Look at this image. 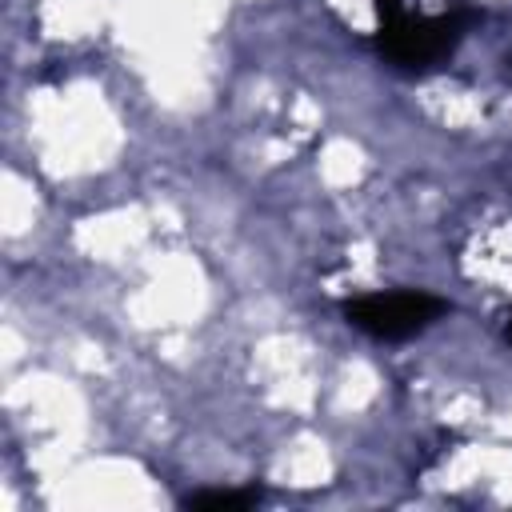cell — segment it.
I'll return each mask as SVG.
<instances>
[{"instance_id":"6da1fadb","label":"cell","mask_w":512,"mask_h":512,"mask_svg":"<svg viewBox=\"0 0 512 512\" xmlns=\"http://www.w3.org/2000/svg\"><path fill=\"white\" fill-rule=\"evenodd\" d=\"M376 20H380V28H376L380 56L392 68L428 72L460 48L476 12L452 8V12H440V16H416L400 0H376Z\"/></svg>"},{"instance_id":"7a4b0ae2","label":"cell","mask_w":512,"mask_h":512,"mask_svg":"<svg viewBox=\"0 0 512 512\" xmlns=\"http://www.w3.org/2000/svg\"><path fill=\"white\" fill-rule=\"evenodd\" d=\"M444 312H448V304L440 296L416 292V288L368 292V296L344 300V320L372 340H408V336L424 332L428 324H436Z\"/></svg>"},{"instance_id":"3957f363","label":"cell","mask_w":512,"mask_h":512,"mask_svg":"<svg viewBox=\"0 0 512 512\" xmlns=\"http://www.w3.org/2000/svg\"><path fill=\"white\" fill-rule=\"evenodd\" d=\"M188 508H200V512H232V508H252L256 504V492L252 488H212V492H196L184 500Z\"/></svg>"},{"instance_id":"277c9868","label":"cell","mask_w":512,"mask_h":512,"mask_svg":"<svg viewBox=\"0 0 512 512\" xmlns=\"http://www.w3.org/2000/svg\"><path fill=\"white\" fill-rule=\"evenodd\" d=\"M508 340H512V320H508Z\"/></svg>"}]
</instances>
